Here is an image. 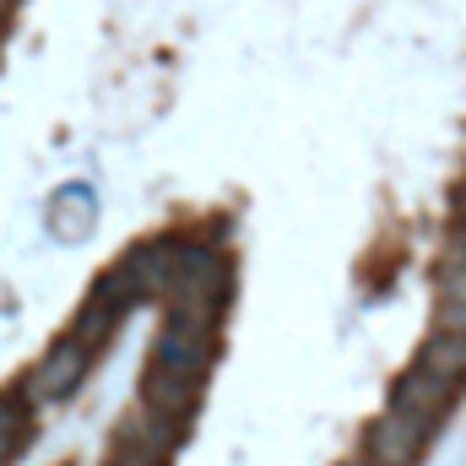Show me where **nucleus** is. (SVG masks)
Masks as SVG:
<instances>
[{"mask_svg":"<svg viewBox=\"0 0 466 466\" xmlns=\"http://www.w3.org/2000/svg\"><path fill=\"white\" fill-rule=\"evenodd\" d=\"M451 244H456V249H466V228H461V233H456V238H451Z\"/></svg>","mask_w":466,"mask_h":466,"instance_id":"obj_10","label":"nucleus"},{"mask_svg":"<svg viewBox=\"0 0 466 466\" xmlns=\"http://www.w3.org/2000/svg\"><path fill=\"white\" fill-rule=\"evenodd\" d=\"M87 369H93V352L82 348V342H55V348L44 352V363L27 374V385H22V401L27 407H44V401H60V396H71L82 380H87Z\"/></svg>","mask_w":466,"mask_h":466,"instance_id":"obj_3","label":"nucleus"},{"mask_svg":"<svg viewBox=\"0 0 466 466\" xmlns=\"http://www.w3.org/2000/svg\"><path fill=\"white\" fill-rule=\"evenodd\" d=\"M196 401H201V374L168 369V363H147V374H141V412L147 418L185 429L190 412H196Z\"/></svg>","mask_w":466,"mask_h":466,"instance_id":"obj_1","label":"nucleus"},{"mask_svg":"<svg viewBox=\"0 0 466 466\" xmlns=\"http://www.w3.org/2000/svg\"><path fill=\"white\" fill-rule=\"evenodd\" d=\"M423 451H429V434H418L412 423H401L390 407L369 423V445H363V456L374 466H418L423 461Z\"/></svg>","mask_w":466,"mask_h":466,"instance_id":"obj_4","label":"nucleus"},{"mask_svg":"<svg viewBox=\"0 0 466 466\" xmlns=\"http://www.w3.org/2000/svg\"><path fill=\"white\" fill-rule=\"evenodd\" d=\"M412 369H423V374H434V380H445V385H456L466 390V337H451V331H434L423 352H418V363Z\"/></svg>","mask_w":466,"mask_h":466,"instance_id":"obj_5","label":"nucleus"},{"mask_svg":"<svg viewBox=\"0 0 466 466\" xmlns=\"http://www.w3.org/2000/svg\"><path fill=\"white\" fill-rule=\"evenodd\" d=\"M456 385H445V380H434V374H423V369H412V374H401L396 380V390H390V412L401 418V423H412L418 434H440V423H445V412L456 407Z\"/></svg>","mask_w":466,"mask_h":466,"instance_id":"obj_2","label":"nucleus"},{"mask_svg":"<svg viewBox=\"0 0 466 466\" xmlns=\"http://www.w3.org/2000/svg\"><path fill=\"white\" fill-rule=\"evenodd\" d=\"M440 304H456L466 309V249H445V260H440Z\"/></svg>","mask_w":466,"mask_h":466,"instance_id":"obj_7","label":"nucleus"},{"mask_svg":"<svg viewBox=\"0 0 466 466\" xmlns=\"http://www.w3.org/2000/svg\"><path fill=\"white\" fill-rule=\"evenodd\" d=\"M342 466H374V461H369V456H352V461H342Z\"/></svg>","mask_w":466,"mask_h":466,"instance_id":"obj_9","label":"nucleus"},{"mask_svg":"<svg viewBox=\"0 0 466 466\" xmlns=\"http://www.w3.org/2000/svg\"><path fill=\"white\" fill-rule=\"evenodd\" d=\"M27 423H33V407L22 401V390H5V396H0V466H11L22 456Z\"/></svg>","mask_w":466,"mask_h":466,"instance_id":"obj_6","label":"nucleus"},{"mask_svg":"<svg viewBox=\"0 0 466 466\" xmlns=\"http://www.w3.org/2000/svg\"><path fill=\"white\" fill-rule=\"evenodd\" d=\"M109 466H168V461L152 456V451H141V445H119L115 456H109Z\"/></svg>","mask_w":466,"mask_h":466,"instance_id":"obj_8","label":"nucleus"}]
</instances>
